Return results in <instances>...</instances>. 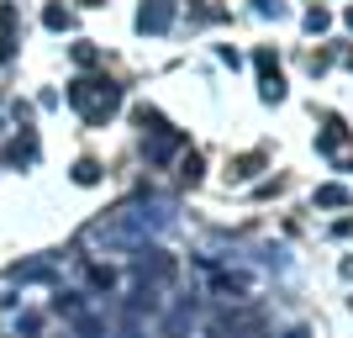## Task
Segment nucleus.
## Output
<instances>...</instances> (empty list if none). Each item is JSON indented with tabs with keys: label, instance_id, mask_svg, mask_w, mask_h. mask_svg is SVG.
I'll list each match as a JSON object with an SVG mask.
<instances>
[{
	"label": "nucleus",
	"instance_id": "obj_4",
	"mask_svg": "<svg viewBox=\"0 0 353 338\" xmlns=\"http://www.w3.org/2000/svg\"><path fill=\"white\" fill-rule=\"evenodd\" d=\"M69 101L79 106L90 122H105L121 106V90L111 85V79H79V85H69Z\"/></svg>",
	"mask_w": 353,
	"mask_h": 338
},
{
	"label": "nucleus",
	"instance_id": "obj_16",
	"mask_svg": "<svg viewBox=\"0 0 353 338\" xmlns=\"http://www.w3.org/2000/svg\"><path fill=\"white\" fill-rule=\"evenodd\" d=\"M285 338H311V333H306V328H290V333H285Z\"/></svg>",
	"mask_w": 353,
	"mask_h": 338
},
{
	"label": "nucleus",
	"instance_id": "obj_12",
	"mask_svg": "<svg viewBox=\"0 0 353 338\" xmlns=\"http://www.w3.org/2000/svg\"><path fill=\"white\" fill-rule=\"evenodd\" d=\"M74 180H79V185H95V180H101V164H95V159H79V164H74Z\"/></svg>",
	"mask_w": 353,
	"mask_h": 338
},
{
	"label": "nucleus",
	"instance_id": "obj_11",
	"mask_svg": "<svg viewBox=\"0 0 353 338\" xmlns=\"http://www.w3.org/2000/svg\"><path fill=\"white\" fill-rule=\"evenodd\" d=\"M6 159H11V164H27V159H37V143H32V138H16Z\"/></svg>",
	"mask_w": 353,
	"mask_h": 338
},
{
	"label": "nucleus",
	"instance_id": "obj_9",
	"mask_svg": "<svg viewBox=\"0 0 353 338\" xmlns=\"http://www.w3.org/2000/svg\"><path fill=\"white\" fill-rule=\"evenodd\" d=\"M143 153H148V159H153V164L174 159V153H179V133H159V138H153V143H143Z\"/></svg>",
	"mask_w": 353,
	"mask_h": 338
},
{
	"label": "nucleus",
	"instance_id": "obj_6",
	"mask_svg": "<svg viewBox=\"0 0 353 338\" xmlns=\"http://www.w3.org/2000/svg\"><path fill=\"white\" fill-rule=\"evenodd\" d=\"M195 317H201V301H195V296H179L174 307L163 312V323H159V338H190Z\"/></svg>",
	"mask_w": 353,
	"mask_h": 338
},
{
	"label": "nucleus",
	"instance_id": "obj_7",
	"mask_svg": "<svg viewBox=\"0 0 353 338\" xmlns=\"http://www.w3.org/2000/svg\"><path fill=\"white\" fill-rule=\"evenodd\" d=\"M206 275H211V291H216L221 301H248L253 296L248 275H232V270H221V265H206Z\"/></svg>",
	"mask_w": 353,
	"mask_h": 338
},
{
	"label": "nucleus",
	"instance_id": "obj_8",
	"mask_svg": "<svg viewBox=\"0 0 353 338\" xmlns=\"http://www.w3.org/2000/svg\"><path fill=\"white\" fill-rule=\"evenodd\" d=\"M169 21H174V0H143V11H137L143 32H169Z\"/></svg>",
	"mask_w": 353,
	"mask_h": 338
},
{
	"label": "nucleus",
	"instance_id": "obj_14",
	"mask_svg": "<svg viewBox=\"0 0 353 338\" xmlns=\"http://www.w3.org/2000/svg\"><path fill=\"white\" fill-rule=\"evenodd\" d=\"M90 285H95V291H111V285H117V275H111L105 265H90Z\"/></svg>",
	"mask_w": 353,
	"mask_h": 338
},
{
	"label": "nucleus",
	"instance_id": "obj_2",
	"mask_svg": "<svg viewBox=\"0 0 353 338\" xmlns=\"http://www.w3.org/2000/svg\"><path fill=\"white\" fill-rule=\"evenodd\" d=\"M163 317V285H148L137 280L132 296L121 301V317H117V338H143L148 323H159Z\"/></svg>",
	"mask_w": 353,
	"mask_h": 338
},
{
	"label": "nucleus",
	"instance_id": "obj_1",
	"mask_svg": "<svg viewBox=\"0 0 353 338\" xmlns=\"http://www.w3.org/2000/svg\"><path fill=\"white\" fill-rule=\"evenodd\" d=\"M159 222L163 217L153 212V206L127 201V206H117V212H105L101 222H90V227H85V243H90V249H143L148 233H153Z\"/></svg>",
	"mask_w": 353,
	"mask_h": 338
},
{
	"label": "nucleus",
	"instance_id": "obj_13",
	"mask_svg": "<svg viewBox=\"0 0 353 338\" xmlns=\"http://www.w3.org/2000/svg\"><path fill=\"white\" fill-rule=\"evenodd\" d=\"M343 201H348L343 185H322V191H316V206H343Z\"/></svg>",
	"mask_w": 353,
	"mask_h": 338
},
{
	"label": "nucleus",
	"instance_id": "obj_15",
	"mask_svg": "<svg viewBox=\"0 0 353 338\" xmlns=\"http://www.w3.org/2000/svg\"><path fill=\"white\" fill-rule=\"evenodd\" d=\"M43 21H48L53 32H59V27H69V11H63V6H48V16H43Z\"/></svg>",
	"mask_w": 353,
	"mask_h": 338
},
{
	"label": "nucleus",
	"instance_id": "obj_10",
	"mask_svg": "<svg viewBox=\"0 0 353 338\" xmlns=\"http://www.w3.org/2000/svg\"><path fill=\"white\" fill-rule=\"evenodd\" d=\"M11 280H53V259H32V265H11Z\"/></svg>",
	"mask_w": 353,
	"mask_h": 338
},
{
	"label": "nucleus",
	"instance_id": "obj_3",
	"mask_svg": "<svg viewBox=\"0 0 353 338\" xmlns=\"http://www.w3.org/2000/svg\"><path fill=\"white\" fill-rule=\"evenodd\" d=\"M53 312L63 317L69 338H105V312L95 307L85 291H59L53 296Z\"/></svg>",
	"mask_w": 353,
	"mask_h": 338
},
{
	"label": "nucleus",
	"instance_id": "obj_5",
	"mask_svg": "<svg viewBox=\"0 0 353 338\" xmlns=\"http://www.w3.org/2000/svg\"><path fill=\"white\" fill-rule=\"evenodd\" d=\"M132 270H137V280H148V285H163V291L174 285V259L163 249H148V243L132 249Z\"/></svg>",
	"mask_w": 353,
	"mask_h": 338
}]
</instances>
